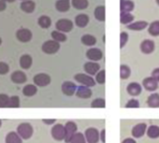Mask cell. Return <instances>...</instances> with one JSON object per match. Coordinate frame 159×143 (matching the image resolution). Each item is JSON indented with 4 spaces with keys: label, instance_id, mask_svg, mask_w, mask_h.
<instances>
[{
    "label": "cell",
    "instance_id": "44dd1931",
    "mask_svg": "<svg viewBox=\"0 0 159 143\" xmlns=\"http://www.w3.org/2000/svg\"><path fill=\"white\" fill-rule=\"evenodd\" d=\"M36 9L35 2L31 1V0H25L21 4V10L25 13H32Z\"/></svg>",
    "mask_w": 159,
    "mask_h": 143
},
{
    "label": "cell",
    "instance_id": "7402d4cb",
    "mask_svg": "<svg viewBox=\"0 0 159 143\" xmlns=\"http://www.w3.org/2000/svg\"><path fill=\"white\" fill-rule=\"evenodd\" d=\"M55 8L59 12H66L70 9L69 0H58L55 3Z\"/></svg>",
    "mask_w": 159,
    "mask_h": 143
},
{
    "label": "cell",
    "instance_id": "3957f363",
    "mask_svg": "<svg viewBox=\"0 0 159 143\" xmlns=\"http://www.w3.org/2000/svg\"><path fill=\"white\" fill-rule=\"evenodd\" d=\"M41 49H42V51L47 54H54L59 51L60 43L55 40H48L43 43Z\"/></svg>",
    "mask_w": 159,
    "mask_h": 143
},
{
    "label": "cell",
    "instance_id": "277c9868",
    "mask_svg": "<svg viewBox=\"0 0 159 143\" xmlns=\"http://www.w3.org/2000/svg\"><path fill=\"white\" fill-rule=\"evenodd\" d=\"M52 136L57 140V141H61V140H65L66 137V129L65 126L61 123H57L55 125H53V127L52 128Z\"/></svg>",
    "mask_w": 159,
    "mask_h": 143
},
{
    "label": "cell",
    "instance_id": "9c48e42d",
    "mask_svg": "<svg viewBox=\"0 0 159 143\" xmlns=\"http://www.w3.org/2000/svg\"><path fill=\"white\" fill-rule=\"evenodd\" d=\"M16 38L20 42H23V43L29 42L32 39V32L25 28L19 29L16 33Z\"/></svg>",
    "mask_w": 159,
    "mask_h": 143
},
{
    "label": "cell",
    "instance_id": "4dcf8cb0",
    "mask_svg": "<svg viewBox=\"0 0 159 143\" xmlns=\"http://www.w3.org/2000/svg\"><path fill=\"white\" fill-rule=\"evenodd\" d=\"M134 21V16L130 12H121L120 14V22L123 25H128L129 23Z\"/></svg>",
    "mask_w": 159,
    "mask_h": 143
},
{
    "label": "cell",
    "instance_id": "ac0fdd59",
    "mask_svg": "<svg viewBox=\"0 0 159 143\" xmlns=\"http://www.w3.org/2000/svg\"><path fill=\"white\" fill-rule=\"evenodd\" d=\"M141 86L140 84H139L138 83H131L130 84H128L127 88H126V91L127 93L132 96H138L140 95L141 93Z\"/></svg>",
    "mask_w": 159,
    "mask_h": 143
},
{
    "label": "cell",
    "instance_id": "2e32d148",
    "mask_svg": "<svg viewBox=\"0 0 159 143\" xmlns=\"http://www.w3.org/2000/svg\"><path fill=\"white\" fill-rule=\"evenodd\" d=\"M11 79L12 83H14L16 84L25 83L27 80L26 75L24 72H22V71H15V72H13L11 76Z\"/></svg>",
    "mask_w": 159,
    "mask_h": 143
},
{
    "label": "cell",
    "instance_id": "4fadbf2b",
    "mask_svg": "<svg viewBox=\"0 0 159 143\" xmlns=\"http://www.w3.org/2000/svg\"><path fill=\"white\" fill-rule=\"evenodd\" d=\"M142 85L145 90L149 92H153L158 88V82L155 81L152 77H149L143 80Z\"/></svg>",
    "mask_w": 159,
    "mask_h": 143
},
{
    "label": "cell",
    "instance_id": "83f0119b",
    "mask_svg": "<svg viewBox=\"0 0 159 143\" xmlns=\"http://www.w3.org/2000/svg\"><path fill=\"white\" fill-rule=\"evenodd\" d=\"M147 104L150 108H159V94H152L147 99Z\"/></svg>",
    "mask_w": 159,
    "mask_h": 143
},
{
    "label": "cell",
    "instance_id": "816d5d0a",
    "mask_svg": "<svg viewBox=\"0 0 159 143\" xmlns=\"http://www.w3.org/2000/svg\"><path fill=\"white\" fill-rule=\"evenodd\" d=\"M155 1H156V3L158 4V6H159V0H155Z\"/></svg>",
    "mask_w": 159,
    "mask_h": 143
},
{
    "label": "cell",
    "instance_id": "52a82bcc",
    "mask_svg": "<svg viewBox=\"0 0 159 143\" xmlns=\"http://www.w3.org/2000/svg\"><path fill=\"white\" fill-rule=\"evenodd\" d=\"M55 27H56L57 31H60L62 33H68L72 30L73 24L71 21H69L67 19H61L59 21H57V23L55 24Z\"/></svg>",
    "mask_w": 159,
    "mask_h": 143
},
{
    "label": "cell",
    "instance_id": "ee69618b",
    "mask_svg": "<svg viewBox=\"0 0 159 143\" xmlns=\"http://www.w3.org/2000/svg\"><path fill=\"white\" fill-rule=\"evenodd\" d=\"M139 107V103L137 99H130L125 105V108L127 109H138Z\"/></svg>",
    "mask_w": 159,
    "mask_h": 143
},
{
    "label": "cell",
    "instance_id": "7dc6e473",
    "mask_svg": "<svg viewBox=\"0 0 159 143\" xmlns=\"http://www.w3.org/2000/svg\"><path fill=\"white\" fill-rule=\"evenodd\" d=\"M7 8V5H6V2L3 1V0H0V12L5 11Z\"/></svg>",
    "mask_w": 159,
    "mask_h": 143
},
{
    "label": "cell",
    "instance_id": "f35d334b",
    "mask_svg": "<svg viewBox=\"0 0 159 143\" xmlns=\"http://www.w3.org/2000/svg\"><path fill=\"white\" fill-rule=\"evenodd\" d=\"M91 107L96 109H103L106 107V102L103 98H97L92 102Z\"/></svg>",
    "mask_w": 159,
    "mask_h": 143
},
{
    "label": "cell",
    "instance_id": "cb8c5ba5",
    "mask_svg": "<svg viewBox=\"0 0 159 143\" xmlns=\"http://www.w3.org/2000/svg\"><path fill=\"white\" fill-rule=\"evenodd\" d=\"M33 63V59L30 55L28 54H24L20 58V65L23 69H28L31 67Z\"/></svg>",
    "mask_w": 159,
    "mask_h": 143
},
{
    "label": "cell",
    "instance_id": "9a60e30c",
    "mask_svg": "<svg viewBox=\"0 0 159 143\" xmlns=\"http://www.w3.org/2000/svg\"><path fill=\"white\" fill-rule=\"evenodd\" d=\"M146 128H147V125L146 123H139L137 125H135L132 129V136L135 137V138H139L141 136H144V134L147 132L146 131Z\"/></svg>",
    "mask_w": 159,
    "mask_h": 143
},
{
    "label": "cell",
    "instance_id": "e575fe53",
    "mask_svg": "<svg viewBox=\"0 0 159 143\" xmlns=\"http://www.w3.org/2000/svg\"><path fill=\"white\" fill-rule=\"evenodd\" d=\"M148 32L152 37L159 36V21L152 23L150 27H149V29H148Z\"/></svg>",
    "mask_w": 159,
    "mask_h": 143
},
{
    "label": "cell",
    "instance_id": "f546056e",
    "mask_svg": "<svg viewBox=\"0 0 159 143\" xmlns=\"http://www.w3.org/2000/svg\"><path fill=\"white\" fill-rule=\"evenodd\" d=\"M147 136L150 137V138H157L159 137V126L157 125H151L148 130H147Z\"/></svg>",
    "mask_w": 159,
    "mask_h": 143
},
{
    "label": "cell",
    "instance_id": "836d02e7",
    "mask_svg": "<svg viewBox=\"0 0 159 143\" xmlns=\"http://www.w3.org/2000/svg\"><path fill=\"white\" fill-rule=\"evenodd\" d=\"M38 24L41 28L47 29V28H49L51 26L52 21L48 16H41V17H39V19L38 21Z\"/></svg>",
    "mask_w": 159,
    "mask_h": 143
},
{
    "label": "cell",
    "instance_id": "7c38bea8",
    "mask_svg": "<svg viewBox=\"0 0 159 143\" xmlns=\"http://www.w3.org/2000/svg\"><path fill=\"white\" fill-rule=\"evenodd\" d=\"M86 57H87L89 60L93 61V62H97V61H99V60L102 59L103 53H102V51H101L99 49H98V48H93V49H90V50L87 51V52H86Z\"/></svg>",
    "mask_w": 159,
    "mask_h": 143
},
{
    "label": "cell",
    "instance_id": "ba28073f",
    "mask_svg": "<svg viewBox=\"0 0 159 143\" xmlns=\"http://www.w3.org/2000/svg\"><path fill=\"white\" fill-rule=\"evenodd\" d=\"M36 86L39 87H46L51 83V77L45 73H39L36 75L33 79Z\"/></svg>",
    "mask_w": 159,
    "mask_h": 143
},
{
    "label": "cell",
    "instance_id": "74e56055",
    "mask_svg": "<svg viewBox=\"0 0 159 143\" xmlns=\"http://www.w3.org/2000/svg\"><path fill=\"white\" fill-rule=\"evenodd\" d=\"M10 98L11 97L6 94H0V109L9 108Z\"/></svg>",
    "mask_w": 159,
    "mask_h": 143
},
{
    "label": "cell",
    "instance_id": "484cf974",
    "mask_svg": "<svg viewBox=\"0 0 159 143\" xmlns=\"http://www.w3.org/2000/svg\"><path fill=\"white\" fill-rule=\"evenodd\" d=\"M71 4L76 10L83 11L88 7V0H72Z\"/></svg>",
    "mask_w": 159,
    "mask_h": 143
},
{
    "label": "cell",
    "instance_id": "d4e9b609",
    "mask_svg": "<svg viewBox=\"0 0 159 143\" xmlns=\"http://www.w3.org/2000/svg\"><path fill=\"white\" fill-rule=\"evenodd\" d=\"M147 26H148L147 22L139 21V22H136V23H133L131 25H128L127 28L130 29V30H133V31H140V30L145 29Z\"/></svg>",
    "mask_w": 159,
    "mask_h": 143
},
{
    "label": "cell",
    "instance_id": "d6a6232c",
    "mask_svg": "<svg viewBox=\"0 0 159 143\" xmlns=\"http://www.w3.org/2000/svg\"><path fill=\"white\" fill-rule=\"evenodd\" d=\"M130 74H131V70L130 68L125 65H122L120 66V78L122 80H126L130 77Z\"/></svg>",
    "mask_w": 159,
    "mask_h": 143
},
{
    "label": "cell",
    "instance_id": "60d3db41",
    "mask_svg": "<svg viewBox=\"0 0 159 143\" xmlns=\"http://www.w3.org/2000/svg\"><path fill=\"white\" fill-rule=\"evenodd\" d=\"M96 82L98 84H104L106 82V77H105V70H101L96 75Z\"/></svg>",
    "mask_w": 159,
    "mask_h": 143
},
{
    "label": "cell",
    "instance_id": "681fc988",
    "mask_svg": "<svg viewBox=\"0 0 159 143\" xmlns=\"http://www.w3.org/2000/svg\"><path fill=\"white\" fill-rule=\"evenodd\" d=\"M105 133H106L105 130H102L101 133H100V139H101V141L103 143H105V141H106V139H105Z\"/></svg>",
    "mask_w": 159,
    "mask_h": 143
},
{
    "label": "cell",
    "instance_id": "11a10c76",
    "mask_svg": "<svg viewBox=\"0 0 159 143\" xmlns=\"http://www.w3.org/2000/svg\"><path fill=\"white\" fill-rule=\"evenodd\" d=\"M24 1H25V0H24Z\"/></svg>",
    "mask_w": 159,
    "mask_h": 143
},
{
    "label": "cell",
    "instance_id": "603a6c76",
    "mask_svg": "<svg viewBox=\"0 0 159 143\" xmlns=\"http://www.w3.org/2000/svg\"><path fill=\"white\" fill-rule=\"evenodd\" d=\"M6 143H23V138L17 132H10L6 136Z\"/></svg>",
    "mask_w": 159,
    "mask_h": 143
},
{
    "label": "cell",
    "instance_id": "8992f818",
    "mask_svg": "<svg viewBox=\"0 0 159 143\" xmlns=\"http://www.w3.org/2000/svg\"><path fill=\"white\" fill-rule=\"evenodd\" d=\"M85 138L87 143H98L100 139V134L97 128L90 127L85 131Z\"/></svg>",
    "mask_w": 159,
    "mask_h": 143
},
{
    "label": "cell",
    "instance_id": "b9f144b4",
    "mask_svg": "<svg viewBox=\"0 0 159 143\" xmlns=\"http://www.w3.org/2000/svg\"><path fill=\"white\" fill-rule=\"evenodd\" d=\"M10 66L8 64L4 62H0V75H6L9 73Z\"/></svg>",
    "mask_w": 159,
    "mask_h": 143
},
{
    "label": "cell",
    "instance_id": "7bdbcfd3",
    "mask_svg": "<svg viewBox=\"0 0 159 143\" xmlns=\"http://www.w3.org/2000/svg\"><path fill=\"white\" fill-rule=\"evenodd\" d=\"M128 40V35L125 32H122L120 35V48H124Z\"/></svg>",
    "mask_w": 159,
    "mask_h": 143
},
{
    "label": "cell",
    "instance_id": "d590c367",
    "mask_svg": "<svg viewBox=\"0 0 159 143\" xmlns=\"http://www.w3.org/2000/svg\"><path fill=\"white\" fill-rule=\"evenodd\" d=\"M52 40H55L59 43L65 42L66 40V36L60 31H52Z\"/></svg>",
    "mask_w": 159,
    "mask_h": 143
},
{
    "label": "cell",
    "instance_id": "db71d44e",
    "mask_svg": "<svg viewBox=\"0 0 159 143\" xmlns=\"http://www.w3.org/2000/svg\"><path fill=\"white\" fill-rule=\"evenodd\" d=\"M1 43H2V39L0 38V45H1Z\"/></svg>",
    "mask_w": 159,
    "mask_h": 143
},
{
    "label": "cell",
    "instance_id": "f5cc1de1",
    "mask_svg": "<svg viewBox=\"0 0 159 143\" xmlns=\"http://www.w3.org/2000/svg\"><path fill=\"white\" fill-rule=\"evenodd\" d=\"M2 125V122H1V120H0V126Z\"/></svg>",
    "mask_w": 159,
    "mask_h": 143
},
{
    "label": "cell",
    "instance_id": "4316f807",
    "mask_svg": "<svg viewBox=\"0 0 159 143\" xmlns=\"http://www.w3.org/2000/svg\"><path fill=\"white\" fill-rule=\"evenodd\" d=\"M38 92V88L36 87V85H33V84H28V85H25L23 89V94L27 96V97H31L33 96H35Z\"/></svg>",
    "mask_w": 159,
    "mask_h": 143
},
{
    "label": "cell",
    "instance_id": "ffe728a7",
    "mask_svg": "<svg viewBox=\"0 0 159 143\" xmlns=\"http://www.w3.org/2000/svg\"><path fill=\"white\" fill-rule=\"evenodd\" d=\"M89 23V17L86 14H80L75 18V24L78 27L84 28Z\"/></svg>",
    "mask_w": 159,
    "mask_h": 143
},
{
    "label": "cell",
    "instance_id": "5bb4252c",
    "mask_svg": "<svg viewBox=\"0 0 159 143\" xmlns=\"http://www.w3.org/2000/svg\"><path fill=\"white\" fill-rule=\"evenodd\" d=\"M76 96L80 98L87 99V98H90L92 96V91L89 87L81 85V86H78V88H77Z\"/></svg>",
    "mask_w": 159,
    "mask_h": 143
},
{
    "label": "cell",
    "instance_id": "f1b7e54d",
    "mask_svg": "<svg viewBox=\"0 0 159 143\" xmlns=\"http://www.w3.org/2000/svg\"><path fill=\"white\" fill-rule=\"evenodd\" d=\"M95 17L99 22H104L106 17V9L104 6H99L95 11Z\"/></svg>",
    "mask_w": 159,
    "mask_h": 143
},
{
    "label": "cell",
    "instance_id": "f6af8a7d",
    "mask_svg": "<svg viewBox=\"0 0 159 143\" xmlns=\"http://www.w3.org/2000/svg\"><path fill=\"white\" fill-rule=\"evenodd\" d=\"M152 77L157 81L159 83V68H155L153 71H152Z\"/></svg>",
    "mask_w": 159,
    "mask_h": 143
},
{
    "label": "cell",
    "instance_id": "8d00e7d4",
    "mask_svg": "<svg viewBox=\"0 0 159 143\" xmlns=\"http://www.w3.org/2000/svg\"><path fill=\"white\" fill-rule=\"evenodd\" d=\"M86 142L87 141L85 136H84V134L82 133H76L70 141V143H86Z\"/></svg>",
    "mask_w": 159,
    "mask_h": 143
},
{
    "label": "cell",
    "instance_id": "1f68e13d",
    "mask_svg": "<svg viewBox=\"0 0 159 143\" xmlns=\"http://www.w3.org/2000/svg\"><path fill=\"white\" fill-rule=\"evenodd\" d=\"M82 43L86 46H94L97 43V38L91 35H84L81 38Z\"/></svg>",
    "mask_w": 159,
    "mask_h": 143
},
{
    "label": "cell",
    "instance_id": "ab89813d",
    "mask_svg": "<svg viewBox=\"0 0 159 143\" xmlns=\"http://www.w3.org/2000/svg\"><path fill=\"white\" fill-rule=\"evenodd\" d=\"M20 107V98L17 96H13L10 98V104H9V108H12V109H16Z\"/></svg>",
    "mask_w": 159,
    "mask_h": 143
},
{
    "label": "cell",
    "instance_id": "d6986e66",
    "mask_svg": "<svg viewBox=\"0 0 159 143\" xmlns=\"http://www.w3.org/2000/svg\"><path fill=\"white\" fill-rule=\"evenodd\" d=\"M121 12H131L134 10V3L131 0H120Z\"/></svg>",
    "mask_w": 159,
    "mask_h": 143
},
{
    "label": "cell",
    "instance_id": "8fae6325",
    "mask_svg": "<svg viewBox=\"0 0 159 143\" xmlns=\"http://www.w3.org/2000/svg\"><path fill=\"white\" fill-rule=\"evenodd\" d=\"M100 69V65L96 63V62H87L85 65H84V71L90 76H94V75H97L98 72Z\"/></svg>",
    "mask_w": 159,
    "mask_h": 143
},
{
    "label": "cell",
    "instance_id": "bcb514c9",
    "mask_svg": "<svg viewBox=\"0 0 159 143\" xmlns=\"http://www.w3.org/2000/svg\"><path fill=\"white\" fill-rule=\"evenodd\" d=\"M42 122H43L44 123L50 125V124H53V123H55V119H43Z\"/></svg>",
    "mask_w": 159,
    "mask_h": 143
},
{
    "label": "cell",
    "instance_id": "f907efd6",
    "mask_svg": "<svg viewBox=\"0 0 159 143\" xmlns=\"http://www.w3.org/2000/svg\"><path fill=\"white\" fill-rule=\"evenodd\" d=\"M3 1H5V2H9V3H11V2H14L15 0H3Z\"/></svg>",
    "mask_w": 159,
    "mask_h": 143
},
{
    "label": "cell",
    "instance_id": "6da1fadb",
    "mask_svg": "<svg viewBox=\"0 0 159 143\" xmlns=\"http://www.w3.org/2000/svg\"><path fill=\"white\" fill-rule=\"evenodd\" d=\"M33 126L28 123H23L17 127V133L23 139H29L33 136Z\"/></svg>",
    "mask_w": 159,
    "mask_h": 143
},
{
    "label": "cell",
    "instance_id": "5b68a950",
    "mask_svg": "<svg viewBox=\"0 0 159 143\" xmlns=\"http://www.w3.org/2000/svg\"><path fill=\"white\" fill-rule=\"evenodd\" d=\"M66 129V137H65V142L66 143H70L73 136L77 133L78 126L74 122H67L65 125Z\"/></svg>",
    "mask_w": 159,
    "mask_h": 143
},
{
    "label": "cell",
    "instance_id": "7a4b0ae2",
    "mask_svg": "<svg viewBox=\"0 0 159 143\" xmlns=\"http://www.w3.org/2000/svg\"><path fill=\"white\" fill-rule=\"evenodd\" d=\"M74 79L76 80V82H78L79 83H81L84 86H87V87H94L96 85V81L88 74H83L80 73L74 76Z\"/></svg>",
    "mask_w": 159,
    "mask_h": 143
},
{
    "label": "cell",
    "instance_id": "c3c4849f",
    "mask_svg": "<svg viewBox=\"0 0 159 143\" xmlns=\"http://www.w3.org/2000/svg\"><path fill=\"white\" fill-rule=\"evenodd\" d=\"M122 143H137V142H136V140H135V139L128 137V138H125V140H123V142H122Z\"/></svg>",
    "mask_w": 159,
    "mask_h": 143
},
{
    "label": "cell",
    "instance_id": "30bf717a",
    "mask_svg": "<svg viewBox=\"0 0 159 143\" xmlns=\"http://www.w3.org/2000/svg\"><path fill=\"white\" fill-rule=\"evenodd\" d=\"M77 88H78V86H76V84L71 82H65L62 84V92L64 95H66L67 96H73L76 93Z\"/></svg>",
    "mask_w": 159,
    "mask_h": 143
},
{
    "label": "cell",
    "instance_id": "e0dca14e",
    "mask_svg": "<svg viewBox=\"0 0 159 143\" xmlns=\"http://www.w3.org/2000/svg\"><path fill=\"white\" fill-rule=\"evenodd\" d=\"M140 51L145 54H150L154 51V43L150 39H146L140 44Z\"/></svg>",
    "mask_w": 159,
    "mask_h": 143
}]
</instances>
